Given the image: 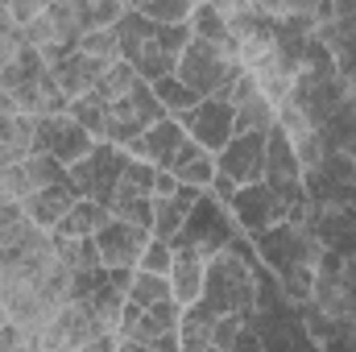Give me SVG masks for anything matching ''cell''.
I'll list each match as a JSON object with an SVG mask.
<instances>
[{
    "instance_id": "cell-24",
    "label": "cell",
    "mask_w": 356,
    "mask_h": 352,
    "mask_svg": "<svg viewBox=\"0 0 356 352\" xmlns=\"http://www.w3.org/2000/svg\"><path fill=\"white\" fill-rule=\"evenodd\" d=\"M54 237V232H50ZM54 253H58V262L67 265L71 273H79V269H104L99 265V249H95V237H83V241H63V237H54Z\"/></svg>"
},
{
    "instance_id": "cell-11",
    "label": "cell",
    "mask_w": 356,
    "mask_h": 352,
    "mask_svg": "<svg viewBox=\"0 0 356 352\" xmlns=\"http://www.w3.org/2000/svg\"><path fill=\"white\" fill-rule=\"evenodd\" d=\"M216 175L232 178L236 186H253L266 182V137L261 133H241L224 145V154H216Z\"/></svg>"
},
{
    "instance_id": "cell-4",
    "label": "cell",
    "mask_w": 356,
    "mask_h": 352,
    "mask_svg": "<svg viewBox=\"0 0 356 352\" xmlns=\"http://www.w3.org/2000/svg\"><path fill=\"white\" fill-rule=\"evenodd\" d=\"M232 237H236V220L228 216L224 203H216L211 191H203L170 249H191V253H199L203 262H211V257H220V253L228 249Z\"/></svg>"
},
{
    "instance_id": "cell-39",
    "label": "cell",
    "mask_w": 356,
    "mask_h": 352,
    "mask_svg": "<svg viewBox=\"0 0 356 352\" xmlns=\"http://www.w3.org/2000/svg\"><path fill=\"white\" fill-rule=\"evenodd\" d=\"M207 191H211V195H216V203H224V207H228V203H232V195H236V191H241V186H236V182H232V178L216 175V178H211V186H207Z\"/></svg>"
},
{
    "instance_id": "cell-46",
    "label": "cell",
    "mask_w": 356,
    "mask_h": 352,
    "mask_svg": "<svg viewBox=\"0 0 356 352\" xmlns=\"http://www.w3.org/2000/svg\"><path fill=\"white\" fill-rule=\"evenodd\" d=\"M4 323H8V315H4V307H0V328H4Z\"/></svg>"
},
{
    "instance_id": "cell-33",
    "label": "cell",
    "mask_w": 356,
    "mask_h": 352,
    "mask_svg": "<svg viewBox=\"0 0 356 352\" xmlns=\"http://www.w3.org/2000/svg\"><path fill=\"white\" fill-rule=\"evenodd\" d=\"M154 178H158V166H149V162H141V158H129V166H124V175H120V186L141 191V195H154Z\"/></svg>"
},
{
    "instance_id": "cell-41",
    "label": "cell",
    "mask_w": 356,
    "mask_h": 352,
    "mask_svg": "<svg viewBox=\"0 0 356 352\" xmlns=\"http://www.w3.org/2000/svg\"><path fill=\"white\" fill-rule=\"evenodd\" d=\"M79 352H116V332H108V336H99V340H91L88 349Z\"/></svg>"
},
{
    "instance_id": "cell-30",
    "label": "cell",
    "mask_w": 356,
    "mask_h": 352,
    "mask_svg": "<svg viewBox=\"0 0 356 352\" xmlns=\"http://www.w3.org/2000/svg\"><path fill=\"white\" fill-rule=\"evenodd\" d=\"M154 95H158V104H162L170 116H178V112H186V108H195V104H199V95H195L191 88H182L175 75H170V79H162V83H154Z\"/></svg>"
},
{
    "instance_id": "cell-21",
    "label": "cell",
    "mask_w": 356,
    "mask_h": 352,
    "mask_svg": "<svg viewBox=\"0 0 356 352\" xmlns=\"http://www.w3.org/2000/svg\"><path fill=\"white\" fill-rule=\"evenodd\" d=\"M79 129H88L95 141H104V133H108V116H112V104L99 95V91H88V95H79V99H71V112H67Z\"/></svg>"
},
{
    "instance_id": "cell-48",
    "label": "cell",
    "mask_w": 356,
    "mask_h": 352,
    "mask_svg": "<svg viewBox=\"0 0 356 352\" xmlns=\"http://www.w3.org/2000/svg\"><path fill=\"white\" fill-rule=\"evenodd\" d=\"M353 332H356V323H353Z\"/></svg>"
},
{
    "instance_id": "cell-2",
    "label": "cell",
    "mask_w": 356,
    "mask_h": 352,
    "mask_svg": "<svg viewBox=\"0 0 356 352\" xmlns=\"http://www.w3.org/2000/svg\"><path fill=\"white\" fill-rule=\"evenodd\" d=\"M112 29H116V42H120V58L137 71V79H145V83L154 88V83H162V79L175 75L178 58L162 46L158 25H149L133 4H129V13H124Z\"/></svg>"
},
{
    "instance_id": "cell-42",
    "label": "cell",
    "mask_w": 356,
    "mask_h": 352,
    "mask_svg": "<svg viewBox=\"0 0 356 352\" xmlns=\"http://www.w3.org/2000/svg\"><path fill=\"white\" fill-rule=\"evenodd\" d=\"M154 352H178V332H162L154 340Z\"/></svg>"
},
{
    "instance_id": "cell-5",
    "label": "cell",
    "mask_w": 356,
    "mask_h": 352,
    "mask_svg": "<svg viewBox=\"0 0 356 352\" xmlns=\"http://www.w3.org/2000/svg\"><path fill=\"white\" fill-rule=\"evenodd\" d=\"M253 249H257V262L266 265L273 278H286L294 269H315L323 257V245L315 241V232H302V228H290V224H273L269 232L253 237Z\"/></svg>"
},
{
    "instance_id": "cell-29",
    "label": "cell",
    "mask_w": 356,
    "mask_h": 352,
    "mask_svg": "<svg viewBox=\"0 0 356 352\" xmlns=\"http://www.w3.org/2000/svg\"><path fill=\"white\" fill-rule=\"evenodd\" d=\"M79 54H88L95 63H120V42H116V29H95L79 38Z\"/></svg>"
},
{
    "instance_id": "cell-38",
    "label": "cell",
    "mask_w": 356,
    "mask_h": 352,
    "mask_svg": "<svg viewBox=\"0 0 356 352\" xmlns=\"http://www.w3.org/2000/svg\"><path fill=\"white\" fill-rule=\"evenodd\" d=\"M257 79H253V75H249V71H245V75H241V79H236V83H232V88H228V104H232V108H241V104H245V99H249V95H257Z\"/></svg>"
},
{
    "instance_id": "cell-13",
    "label": "cell",
    "mask_w": 356,
    "mask_h": 352,
    "mask_svg": "<svg viewBox=\"0 0 356 352\" xmlns=\"http://www.w3.org/2000/svg\"><path fill=\"white\" fill-rule=\"evenodd\" d=\"M182 141H186L182 125H178L175 116H166L162 125L145 129V137L129 150V158H141V162H149V166H158V170H170V162H175V154H178Z\"/></svg>"
},
{
    "instance_id": "cell-22",
    "label": "cell",
    "mask_w": 356,
    "mask_h": 352,
    "mask_svg": "<svg viewBox=\"0 0 356 352\" xmlns=\"http://www.w3.org/2000/svg\"><path fill=\"white\" fill-rule=\"evenodd\" d=\"M191 29H195V38H199V42H211V46H220V50L236 54L232 33H228V21H224V13H220L216 4H195V13H191Z\"/></svg>"
},
{
    "instance_id": "cell-37",
    "label": "cell",
    "mask_w": 356,
    "mask_h": 352,
    "mask_svg": "<svg viewBox=\"0 0 356 352\" xmlns=\"http://www.w3.org/2000/svg\"><path fill=\"white\" fill-rule=\"evenodd\" d=\"M149 315H154V323H158L162 332H178V323H182V307H178L175 298H166V303L149 307Z\"/></svg>"
},
{
    "instance_id": "cell-32",
    "label": "cell",
    "mask_w": 356,
    "mask_h": 352,
    "mask_svg": "<svg viewBox=\"0 0 356 352\" xmlns=\"http://www.w3.org/2000/svg\"><path fill=\"white\" fill-rule=\"evenodd\" d=\"M137 269H145V273H154V278H170V269H175V249L154 237L149 249L141 253V265H137Z\"/></svg>"
},
{
    "instance_id": "cell-3",
    "label": "cell",
    "mask_w": 356,
    "mask_h": 352,
    "mask_svg": "<svg viewBox=\"0 0 356 352\" xmlns=\"http://www.w3.org/2000/svg\"><path fill=\"white\" fill-rule=\"evenodd\" d=\"M245 75V63L211 42H191L182 54H178V67H175V79L182 88H191L199 99H211V95H224L228 99V88Z\"/></svg>"
},
{
    "instance_id": "cell-47",
    "label": "cell",
    "mask_w": 356,
    "mask_h": 352,
    "mask_svg": "<svg viewBox=\"0 0 356 352\" xmlns=\"http://www.w3.org/2000/svg\"><path fill=\"white\" fill-rule=\"evenodd\" d=\"M207 352H224V349H216V344H211V349H207Z\"/></svg>"
},
{
    "instance_id": "cell-15",
    "label": "cell",
    "mask_w": 356,
    "mask_h": 352,
    "mask_svg": "<svg viewBox=\"0 0 356 352\" xmlns=\"http://www.w3.org/2000/svg\"><path fill=\"white\" fill-rule=\"evenodd\" d=\"M108 67H112V63H95L88 54H71V58H63L58 67H50V75H54V83L63 88L67 99H79V95L95 91L99 75H104Z\"/></svg>"
},
{
    "instance_id": "cell-17",
    "label": "cell",
    "mask_w": 356,
    "mask_h": 352,
    "mask_svg": "<svg viewBox=\"0 0 356 352\" xmlns=\"http://www.w3.org/2000/svg\"><path fill=\"white\" fill-rule=\"evenodd\" d=\"M170 175L178 178V186H195V191H207L211 186V178H216V158L203 150V145H195L191 137L178 145L175 162H170Z\"/></svg>"
},
{
    "instance_id": "cell-34",
    "label": "cell",
    "mask_w": 356,
    "mask_h": 352,
    "mask_svg": "<svg viewBox=\"0 0 356 352\" xmlns=\"http://www.w3.org/2000/svg\"><path fill=\"white\" fill-rule=\"evenodd\" d=\"M99 282H104V269H79V273H71L67 298H71V303H88L91 294L99 290Z\"/></svg>"
},
{
    "instance_id": "cell-36",
    "label": "cell",
    "mask_w": 356,
    "mask_h": 352,
    "mask_svg": "<svg viewBox=\"0 0 356 352\" xmlns=\"http://www.w3.org/2000/svg\"><path fill=\"white\" fill-rule=\"evenodd\" d=\"M42 13H46V0H8V17H13V25H17V29L33 25Z\"/></svg>"
},
{
    "instance_id": "cell-12",
    "label": "cell",
    "mask_w": 356,
    "mask_h": 352,
    "mask_svg": "<svg viewBox=\"0 0 356 352\" xmlns=\"http://www.w3.org/2000/svg\"><path fill=\"white\" fill-rule=\"evenodd\" d=\"M75 203H79V191H75L71 182H58V186L33 191V195L21 203V211H25V220L38 224L42 232H54V228L67 220V211H71Z\"/></svg>"
},
{
    "instance_id": "cell-44",
    "label": "cell",
    "mask_w": 356,
    "mask_h": 352,
    "mask_svg": "<svg viewBox=\"0 0 356 352\" xmlns=\"http://www.w3.org/2000/svg\"><path fill=\"white\" fill-rule=\"evenodd\" d=\"M4 116H17V104H13V95H8V91L0 88V120H4Z\"/></svg>"
},
{
    "instance_id": "cell-18",
    "label": "cell",
    "mask_w": 356,
    "mask_h": 352,
    "mask_svg": "<svg viewBox=\"0 0 356 352\" xmlns=\"http://www.w3.org/2000/svg\"><path fill=\"white\" fill-rule=\"evenodd\" d=\"M108 220H112L108 207H99L95 199H79V203L67 211V220L54 228V237H63V241H83V237H95Z\"/></svg>"
},
{
    "instance_id": "cell-14",
    "label": "cell",
    "mask_w": 356,
    "mask_h": 352,
    "mask_svg": "<svg viewBox=\"0 0 356 352\" xmlns=\"http://www.w3.org/2000/svg\"><path fill=\"white\" fill-rule=\"evenodd\" d=\"M199 195L203 191H195V186H178L170 199H154V237L158 241L175 245L182 224H186V216H191V207L199 203Z\"/></svg>"
},
{
    "instance_id": "cell-40",
    "label": "cell",
    "mask_w": 356,
    "mask_h": 352,
    "mask_svg": "<svg viewBox=\"0 0 356 352\" xmlns=\"http://www.w3.org/2000/svg\"><path fill=\"white\" fill-rule=\"evenodd\" d=\"M175 191H178V178L170 170H158V178H154V199H170Z\"/></svg>"
},
{
    "instance_id": "cell-25",
    "label": "cell",
    "mask_w": 356,
    "mask_h": 352,
    "mask_svg": "<svg viewBox=\"0 0 356 352\" xmlns=\"http://www.w3.org/2000/svg\"><path fill=\"white\" fill-rule=\"evenodd\" d=\"M133 8H137L149 25H186L191 13H195L191 0H137Z\"/></svg>"
},
{
    "instance_id": "cell-43",
    "label": "cell",
    "mask_w": 356,
    "mask_h": 352,
    "mask_svg": "<svg viewBox=\"0 0 356 352\" xmlns=\"http://www.w3.org/2000/svg\"><path fill=\"white\" fill-rule=\"evenodd\" d=\"M116 352H154V344H137V340H124V336H116Z\"/></svg>"
},
{
    "instance_id": "cell-23",
    "label": "cell",
    "mask_w": 356,
    "mask_h": 352,
    "mask_svg": "<svg viewBox=\"0 0 356 352\" xmlns=\"http://www.w3.org/2000/svg\"><path fill=\"white\" fill-rule=\"evenodd\" d=\"M273 125H277V108L269 104L261 91L249 95V99L236 108V137H241V133H261V137H269Z\"/></svg>"
},
{
    "instance_id": "cell-9",
    "label": "cell",
    "mask_w": 356,
    "mask_h": 352,
    "mask_svg": "<svg viewBox=\"0 0 356 352\" xmlns=\"http://www.w3.org/2000/svg\"><path fill=\"white\" fill-rule=\"evenodd\" d=\"M228 216L236 220V228H245L249 237H261L273 224H286V203L277 199V191L269 182H253L241 186L228 203Z\"/></svg>"
},
{
    "instance_id": "cell-26",
    "label": "cell",
    "mask_w": 356,
    "mask_h": 352,
    "mask_svg": "<svg viewBox=\"0 0 356 352\" xmlns=\"http://www.w3.org/2000/svg\"><path fill=\"white\" fill-rule=\"evenodd\" d=\"M166 298H170V278H154V273H145V269L133 273V286H129V303H133V307L149 311V307H158V303H166Z\"/></svg>"
},
{
    "instance_id": "cell-7",
    "label": "cell",
    "mask_w": 356,
    "mask_h": 352,
    "mask_svg": "<svg viewBox=\"0 0 356 352\" xmlns=\"http://www.w3.org/2000/svg\"><path fill=\"white\" fill-rule=\"evenodd\" d=\"M175 120L182 125V133H186L195 145H203L211 158H216V154H224V145L236 137V108H232L224 95L199 99L195 108L178 112Z\"/></svg>"
},
{
    "instance_id": "cell-6",
    "label": "cell",
    "mask_w": 356,
    "mask_h": 352,
    "mask_svg": "<svg viewBox=\"0 0 356 352\" xmlns=\"http://www.w3.org/2000/svg\"><path fill=\"white\" fill-rule=\"evenodd\" d=\"M124 166H129V154L124 150H116L108 141H95V150H91L83 162H75L67 170V178L79 191V199H95L99 207H108L112 195H116V186H120Z\"/></svg>"
},
{
    "instance_id": "cell-1",
    "label": "cell",
    "mask_w": 356,
    "mask_h": 352,
    "mask_svg": "<svg viewBox=\"0 0 356 352\" xmlns=\"http://www.w3.org/2000/svg\"><path fill=\"white\" fill-rule=\"evenodd\" d=\"M253 265L241 262V257H232V253L211 257L207 269H203V294H199V303H203L216 319L257 311V278H253Z\"/></svg>"
},
{
    "instance_id": "cell-16",
    "label": "cell",
    "mask_w": 356,
    "mask_h": 352,
    "mask_svg": "<svg viewBox=\"0 0 356 352\" xmlns=\"http://www.w3.org/2000/svg\"><path fill=\"white\" fill-rule=\"evenodd\" d=\"M203 269H207V262H203L199 253H191V249H175V269H170V298H175L182 311L199 303V294H203Z\"/></svg>"
},
{
    "instance_id": "cell-10",
    "label": "cell",
    "mask_w": 356,
    "mask_h": 352,
    "mask_svg": "<svg viewBox=\"0 0 356 352\" xmlns=\"http://www.w3.org/2000/svg\"><path fill=\"white\" fill-rule=\"evenodd\" d=\"M149 241H154V232H149V228L108 220V224L95 232L99 265H104V269H137V265H141V253L149 249Z\"/></svg>"
},
{
    "instance_id": "cell-31",
    "label": "cell",
    "mask_w": 356,
    "mask_h": 352,
    "mask_svg": "<svg viewBox=\"0 0 356 352\" xmlns=\"http://www.w3.org/2000/svg\"><path fill=\"white\" fill-rule=\"evenodd\" d=\"M21 50H25V33L13 25V17H8V4L0 0V71H4V67H8V63L21 54Z\"/></svg>"
},
{
    "instance_id": "cell-8",
    "label": "cell",
    "mask_w": 356,
    "mask_h": 352,
    "mask_svg": "<svg viewBox=\"0 0 356 352\" xmlns=\"http://www.w3.org/2000/svg\"><path fill=\"white\" fill-rule=\"evenodd\" d=\"M91 150H95V137L88 129H79L71 116H38L33 120V154H50L71 170Z\"/></svg>"
},
{
    "instance_id": "cell-35",
    "label": "cell",
    "mask_w": 356,
    "mask_h": 352,
    "mask_svg": "<svg viewBox=\"0 0 356 352\" xmlns=\"http://www.w3.org/2000/svg\"><path fill=\"white\" fill-rule=\"evenodd\" d=\"M0 352H33V332L21 323H4L0 328Z\"/></svg>"
},
{
    "instance_id": "cell-27",
    "label": "cell",
    "mask_w": 356,
    "mask_h": 352,
    "mask_svg": "<svg viewBox=\"0 0 356 352\" xmlns=\"http://www.w3.org/2000/svg\"><path fill=\"white\" fill-rule=\"evenodd\" d=\"M21 166H25V178H29L33 191H46V186L71 182V178H67V166H63L58 158H50V154H29Z\"/></svg>"
},
{
    "instance_id": "cell-45",
    "label": "cell",
    "mask_w": 356,
    "mask_h": 352,
    "mask_svg": "<svg viewBox=\"0 0 356 352\" xmlns=\"http://www.w3.org/2000/svg\"><path fill=\"white\" fill-rule=\"evenodd\" d=\"M344 273H348V282H353V286H356V253H353V257H348V262H344Z\"/></svg>"
},
{
    "instance_id": "cell-28",
    "label": "cell",
    "mask_w": 356,
    "mask_h": 352,
    "mask_svg": "<svg viewBox=\"0 0 356 352\" xmlns=\"http://www.w3.org/2000/svg\"><path fill=\"white\" fill-rule=\"evenodd\" d=\"M137 83H141V79H137V71H133V67H129V63L120 58V63H112V67H108V71L99 75L95 91H99V95H104L108 104H116V99H124V95L137 88Z\"/></svg>"
},
{
    "instance_id": "cell-19",
    "label": "cell",
    "mask_w": 356,
    "mask_h": 352,
    "mask_svg": "<svg viewBox=\"0 0 356 352\" xmlns=\"http://www.w3.org/2000/svg\"><path fill=\"white\" fill-rule=\"evenodd\" d=\"M211 328H216V315L195 303L182 311V323H178V352H207L211 349Z\"/></svg>"
},
{
    "instance_id": "cell-20",
    "label": "cell",
    "mask_w": 356,
    "mask_h": 352,
    "mask_svg": "<svg viewBox=\"0 0 356 352\" xmlns=\"http://www.w3.org/2000/svg\"><path fill=\"white\" fill-rule=\"evenodd\" d=\"M108 211H112V220H120V224H137V228H149V232H154V195L116 186Z\"/></svg>"
}]
</instances>
